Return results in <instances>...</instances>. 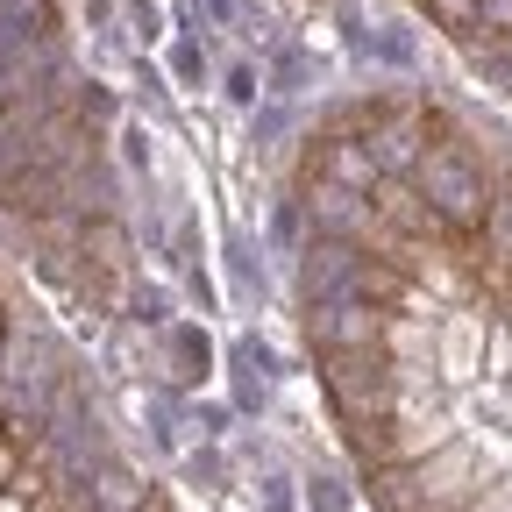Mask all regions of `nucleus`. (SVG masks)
<instances>
[{"instance_id": "nucleus-15", "label": "nucleus", "mask_w": 512, "mask_h": 512, "mask_svg": "<svg viewBox=\"0 0 512 512\" xmlns=\"http://www.w3.org/2000/svg\"><path fill=\"white\" fill-rule=\"evenodd\" d=\"M228 271H235L242 292H264V249H256L249 235H235V242H228Z\"/></svg>"}, {"instance_id": "nucleus-20", "label": "nucleus", "mask_w": 512, "mask_h": 512, "mask_svg": "<svg viewBox=\"0 0 512 512\" xmlns=\"http://www.w3.org/2000/svg\"><path fill=\"white\" fill-rule=\"evenodd\" d=\"M370 50H377L384 64H399V72L420 57V50H413V29H399V22H392V29H377V36H370Z\"/></svg>"}, {"instance_id": "nucleus-29", "label": "nucleus", "mask_w": 512, "mask_h": 512, "mask_svg": "<svg viewBox=\"0 0 512 512\" xmlns=\"http://www.w3.org/2000/svg\"><path fill=\"white\" fill-rule=\"evenodd\" d=\"M207 8H214V15H228V8H235V0H207Z\"/></svg>"}, {"instance_id": "nucleus-6", "label": "nucleus", "mask_w": 512, "mask_h": 512, "mask_svg": "<svg viewBox=\"0 0 512 512\" xmlns=\"http://www.w3.org/2000/svg\"><path fill=\"white\" fill-rule=\"evenodd\" d=\"M299 214L313 221V235H335V242H370V235H377L370 192H349V185H328V178H306Z\"/></svg>"}, {"instance_id": "nucleus-22", "label": "nucleus", "mask_w": 512, "mask_h": 512, "mask_svg": "<svg viewBox=\"0 0 512 512\" xmlns=\"http://www.w3.org/2000/svg\"><path fill=\"white\" fill-rule=\"evenodd\" d=\"M306 79H313V64H306L299 50H285L278 72H271V93H306Z\"/></svg>"}, {"instance_id": "nucleus-5", "label": "nucleus", "mask_w": 512, "mask_h": 512, "mask_svg": "<svg viewBox=\"0 0 512 512\" xmlns=\"http://www.w3.org/2000/svg\"><path fill=\"white\" fill-rule=\"evenodd\" d=\"M384 313L392 306H370V299H320L306 306V342L328 356V349H377L384 342Z\"/></svg>"}, {"instance_id": "nucleus-14", "label": "nucleus", "mask_w": 512, "mask_h": 512, "mask_svg": "<svg viewBox=\"0 0 512 512\" xmlns=\"http://www.w3.org/2000/svg\"><path fill=\"white\" fill-rule=\"evenodd\" d=\"M36 29H50V0H0V43H22Z\"/></svg>"}, {"instance_id": "nucleus-24", "label": "nucleus", "mask_w": 512, "mask_h": 512, "mask_svg": "<svg viewBox=\"0 0 512 512\" xmlns=\"http://www.w3.org/2000/svg\"><path fill=\"white\" fill-rule=\"evenodd\" d=\"M256 93H264L256 64H235V72H228V100H235V107H256Z\"/></svg>"}, {"instance_id": "nucleus-4", "label": "nucleus", "mask_w": 512, "mask_h": 512, "mask_svg": "<svg viewBox=\"0 0 512 512\" xmlns=\"http://www.w3.org/2000/svg\"><path fill=\"white\" fill-rule=\"evenodd\" d=\"M363 242H335V235H306L299 242V292L306 306L320 299H356V278H363Z\"/></svg>"}, {"instance_id": "nucleus-9", "label": "nucleus", "mask_w": 512, "mask_h": 512, "mask_svg": "<svg viewBox=\"0 0 512 512\" xmlns=\"http://www.w3.org/2000/svg\"><path fill=\"white\" fill-rule=\"evenodd\" d=\"M370 207H377V228H384V235H406V242H434V235H448V228L434 221V207L420 200V185H413V178H377Z\"/></svg>"}, {"instance_id": "nucleus-13", "label": "nucleus", "mask_w": 512, "mask_h": 512, "mask_svg": "<svg viewBox=\"0 0 512 512\" xmlns=\"http://www.w3.org/2000/svg\"><path fill=\"white\" fill-rule=\"evenodd\" d=\"M370 498H377V512H420V491H413L406 463H377L370 470Z\"/></svg>"}, {"instance_id": "nucleus-8", "label": "nucleus", "mask_w": 512, "mask_h": 512, "mask_svg": "<svg viewBox=\"0 0 512 512\" xmlns=\"http://www.w3.org/2000/svg\"><path fill=\"white\" fill-rule=\"evenodd\" d=\"M413 470V491H420V512H456L470 491H477V456L463 441H441V448H427L420 463H406Z\"/></svg>"}, {"instance_id": "nucleus-25", "label": "nucleus", "mask_w": 512, "mask_h": 512, "mask_svg": "<svg viewBox=\"0 0 512 512\" xmlns=\"http://www.w3.org/2000/svg\"><path fill=\"white\" fill-rule=\"evenodd\" d=\"M271 228H278V242L299 249V242H306V214H299V200H278V221H271Z\"/></svg>"}, {"instance_id": "nucleus-19", "label": "nucleus", "mask_w": 512, "mask_h": 512, "mask_svg": "<svg viewBox=\"0 0 512 512\" xmlns=\"http://www.w3.org/2000/svg\"><path fill=\"white\" fill-rule=\"evenodd\" d=\"M306 505H313V512H356V491H349L342 477H313V484H306Z\"/></svg>"}, {"instance_id": "nucleus-30", "label": "nucleus", "mask_w": 512, "mask_h": 512, "mask_svg": "<svg viewBox=\"0 0 512 512\" xmlns=\"http://www.w3.org/2000/svg\"><path fill=\"white\" fill-rule=\"evenodd\" d=\"M0 512H22V498H0Z\"/></svg>"}, {"instance_id": "nucleus-16", "label": "nucleus", "mask_w": 512, "mask_h": 512, "mask_svg": "<svg viewBox=\"0 0 512 512\" xmlns=\"http://www.w3.org/2000/svg\"><path fill=\"white\" fill-rule=\"evenodd\" d=\"M512 36V0H470V43Z\"/></svg>"}, {"instance_id": "nucleus-28", "label": "nucleus", "mask_w": 512, "mask_h": 512, "mask_svg": "<svg viewBox=\"0 0 512 512\" xmlns=\"http://www.w3.org/2000/svg\"><path fill=\"white\" fill-rule=\"evenodd\" d=\"M192 420H200V434H221V427H228V413H221V406H200Z\"/></svg>"}, {"instance_id": "nucleus-23", "label": "nucleus", "mask_w": 512, "mask_h": 512, "mask_svg": "<svg viewBox=\"0 0 512 512\" xmlns=\"http://www.w3.org/2000/svg\"><path fill=\"white\" fill-rule=\"evenodd\" d=\"M171 72H178L185 86H207V57H200V43H178V50H171Z\"/></svg>"}, {"instance_id": "nucleus-10", "label": "nucleus", "mask_w": 512, "mask_h": 512, "mask_svg": "<svg viewBox=\"0 0 512 512\" xmlns=\"http://www.w3.org/2000/svg\"><path fill=\"white\" fill-rule=\"evenodd\" d=\"M306 178H328V185H349V192H377V164H370L363 136H313Z\"/></svg>"}, {"instance_id": "nucleus-17", "label": "nucleus", "mask_w": 512, "mask_h": 512, "mask_svg": "<svg viewBox=\"0 0 512 512\" xmlns=\"http://www.w3.org/2000/svg\"><path fill=\"white\" fill-rule=\"evenodd\" d=\"M484 228H491V249H498V264L512 271V185H505V192H491V214H484Z\"/></svg>"}, {"instance_id": "nucleus-21", "label": "nucleus", "mask_w": 512, "mask_h": 512, "mask_svg": "<svg viewBox=\"0 0 512 512\" xmlns=\"http://www.w3.org/2000/svg\"><path fill=\"white\" fill-rule=\"evenodd\" d=\"M456 512H512V477H498V484H477Z\"/></svg>"}, {"instance_id": "nucleus-11", "label": "nucleus", "mask_w": 512, "mask_h": 512, "mask_svg": "<svg viewBox=\"0 0 512 512\" xmlns=\"http://www.w3.org/2000/svg\"><path fill=\"white\" fill-rule=\"evenodd\" d=\"M441 377H477L484 370V313H456L448 320V349H441V363H434Z\"/></svg>"}, {"instance_id": "nucleus-26", "label": "nucleus", "mask_w": 512, "mask_h": 512, "mask_svg": "<svg viewBox=\"0 0 512 512\" xmlns=\"http://www.w3.org/2000/svg\"><path fill=\"white\" fill-rule=\"evenodd\" d=\"M121 157H128V171H150V136L143 128H121Z\"/></svg>"}, {"instance_id": "nucleus-12", "label": "nucleus", "mask_w": 512, "mask_h": 512, "mask_svg": "<svg viewBox=\"0 0 512 512\" xmlns=\"http://www.w3.org/2000/svg\"><path fill=\"white\" fill-rule=\"evenodd\" d=\"M79 256H86L93 271L121 278V271H128V228H121L114 214H100V221H79Z\"/></svg>"}, {"instance_id": "nucleus-1", "label": "nucleus", "mask_w": 512, "mask_h": 512, "mask_svg": "<svg viewBox=\"0 0 512 512\" xmlns=\"http://www.w3.org/2000/svg\"><path fill=\"white\" fill-rule=\"evenodd\" d=\"M413 185H420V200L434 207V221L448 228V235H470V228H484V214H491V178H484V164L463 150V143H427V157L413 164Z\"/></svg>"}, {"instance_id": "nucleus-2", "label": "nucleus", "mask_w": 512, "mask_h": 512, "mask_svg": "<svg viewBox=\"0 0 512 512\" xmlns=\"http://www.w3.org/2000/svg\"><path fill=\"white\" fill-rule=\"evenodd\" d=\"M57 384H64L57 342L36 335V328H8V342H0V406H8L15 420H29V427H43Z\"/></svg>"}, {"instance_id": "nucleus-3", "label": "nucleus", "mask_w": 512, "mask_h": 512, "mask_svg": "<svg viewBox=\"0 0 512 512\" xmlns=\"http://www.w3.org/2000/svg\"><path fill=\"white\" fill-rule=\"evenodd\" d=\"M320 384H328L342 420H384L399 406V377H392L384 349H328L320 356Z\"/></svg>"}, {"instance_id": "nucleus-7", "label": "nucleus", "mask_w": 512, "mask_h": 512, "mask_svg": "<svg viewBox=\"0 0 512 512\" xmlns=\"http://www.w3.org/2000/svg\"><path fill=\"white\" fill-rule=\"evenodd\" d=\"M427 114L420 107H392V114H377L370 128H363V150H370V164H377V178H413V164L427 157Z\"/></svg>"}, {"instance_id": "nucleus-18", "label": "nucleus", "mask_w": 512, "mask_h": 512, "mask_svg": "<svg viewBox=\"0 0 512 512\" xmlns=\"http://www.w3.org/2000/svg\"><path fill=\"white\" fill-rule=\"evenodd\" d=\"M128 320H143V328H164V320H171L164 285H128Z\"/></svg>"}, {"instance_id": "nucleus-27", "label": "nucleus", "mask_w": 512, "mask_h": 512, "mask_svg": "<svg viewBox=\"0 0 512 512\" xmlns=\"http://www.w3.org/2000/svg\"><path fill=\"white\" fill-rule=\"evenodd\" d=\"M264 512H299V498H292L285 477H264Z\"/></svg>"}]
</instances>
